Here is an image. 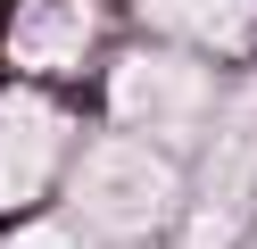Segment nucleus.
<instances>
[{"mask_svg": "<svg viewBox=\"0 0 257 249\" xmlns=\"http://www.w3.org/2000/svg\"><path fill=\"white\" fill-rule=\"evenodd\" d=\"M67 199H75V224L108 232V241H141V232H158V224L174 216L183 175L166 166L158 141H124V133H108V141L83 149Z\"/></svg>", "mask_w": 257, "mask_h": 249, "instance_id": "nucleus-1", "label": "nucleus"}, {"mask_svg": "<svg viewBox=\"0 0 257 249\" xmlns=\"http://www.w3.org/2000/svg\"><path fill=\"white\" fill-rule=\"evenodd\" d=\"M108 108H116V125H133L141 141L183 149L191 133L207 125V108H216V75H207L199 58H183V50H133V58L116 66V83H108Z\"/></svg>", "mask_w": 257, "mask_h": 249, "instance_id": "nucleus-2", "label": "nucleus"}, {"mask_svg": "<svg viewBox=\"0 0 257 249\" xmlns=\"http://www.w3.org/2000/svg\"><path fill=\"white\" fill-rule=\"evenodd\" d=\"M67 158V108L42 92H0V208L34 199Z\"/></svg>", "mask_w": 257, "mask_h": 249, "instance_id": "nucleus-3", "label": "nucleus"}, {"mask_svg": "<svg viewBox=\"0 0 257 249\" xmlns=\"http://www.w3.org/2000/svg\"><path fill=\"white\" fill-rule=\"evenodd\" d=\"M199 208H207V216H240V208H257V83L232 100V116H224L216 141H207Z\"/></svg>", "mask_w": 257, "mask_h": 249, "instance_id": "nucleus-4", "label": "nucleus"}, {"mask_svg": "<svg viewBox=\"0 0 257 249\" xmlns=\"http://www.w3.org/2000/svg\"><path fill=\"white\" fill-rule=\"evenodd\" d=\"M83 33H91L83 0H25L9 50H17L25 66H75V58H83Z\"/></svg>", "mask_w": 257, "mask_h": 249, "instance_id": "nucleus-5", "label": "nucleus"}, {"mask_svg": "<svg viewBox=\"0 0 257 249\" xmlns=\"http://www.w3.org/2000/svg\"><path fill=\"white\" fill-rule=\"evenodd\" d=\"M166 33H191V42H216V50H240L249 42V17L257 0H141Z\"/></svg>", "mask_w": 257, "mask_h": 249, "instance_id": "nucleus-6", "label": "nucleus"}, {"mask_svg": "<svg viewBox=\"0 0 257 249\" xmlns=\"http://www.w3.org/2000/svg\"><path fill=\"white\" fill-rule=\"evenodd\" d=\"M0 249H83V232H75V224H25V232H9Z\"/></svg>", "mask_w": 257, "mask_h": 249, "instance_id": "nucleus-7", "label": "nucleus"}]
</instances>
